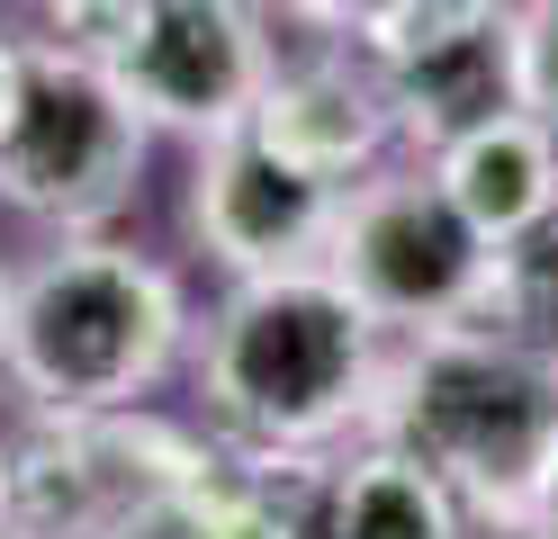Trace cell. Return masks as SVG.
<instances>
[{
    "mask_svg": "<svg viewBox=\"0 0 558 539\" xmlns=\"http://www.w3.org/2000/svg\"><path fill=\"white\" fill-rule=\"evenodd\" d=\"M361 431L424 458L460 494L469 522L522 539L558 467V351L513 333H469V323L414 333L405 351L378 359Z\"/></svg>",
    "mask_w": 558,
    "mask_h": 539,
    "instance_id": "1",
    "label": "cell"
},
{
    "mask_svg": "<svg viewBox=\"0 0 558 539\" xmlns=\"http://www.w3.org/2000/svg\"><path fill=\"white\" fill-rule=\"evenodd\" d=\"M378 323L325 261L253 270L207 333V414L243 450H325L333 431H361L378 378Z\"/></svg>",
    "mask_w": 558,
    "mask_h": 539,
    "instance_id": "2",
    "label": "cell"
},
{
    "mask_svg": "<svg viewBox=\"0 0 558 539\" xmlns=\"http://www.w3.org/2000/svg\"><path fill=\"white\" fill-rule=\"evenodd\" d=\"M171 342H181V297L154 261H135L118 243H73L19 279V297L0 306V351L19 359V378L37 387L46 414H109L135 405Z\"/></svg>",
    "mask_w": 558,
    "mask_h": 539,
    "instance_id": "3",
    "label": "cell"
},
{
    "mask_svg": "<svg viewBox=\"0 0 558 539\" xmlns=\"http://www.w3.org/2000/svg\"><path fill=\"white\" fill-rule=\"evenodd\" d=\"M145 108L126 99L109 63L73 46L19 54V99L0 118V198L27 216H63V225H99L135 198L145 171Z\"/></svg>",
    "mask_w": 558,
    "mask_h": 539,
    "instance_id": "4",
    "label": "cell"
},
{
    "mask_svg": "<svg viewBox=\"0 0 558 539\" xmlns=\"http://www.w3.org/2000/svg\"><path fill=\"white\" fill-rule=\"evenodd\" d=\"M316 261L352 287L378 323H397V333H441V323H460L477 306L496 243L460 216V198L433 180V162H414V171L342 180V207H333V234H325Z\"/></svg>",
    "mask_w": 558,
    "mask_h": 539,
    "instance_id": "5",
    "label": "cell"
},
{
    "mask_svg": "<svg viewBox=\"0 0 558 539\" xmlns=\"http://www.w3.org/2000/svg\"><path fill=\"white\" fill-rule=\"evenodd\" d=\"M109 72L154 126L226 135L253 118V99L270 82V46L253 0H135Z\"/></svg>",
    "mask_w": 558,
    "mask_h": 539,
    "instance_id": "6",
    "label": "cell"
},
{
    "mask_svg": "<svg viewBox=\"0 0 558 539\" xmlns=\"http://www.w3.org/2000/svg\"><path fill=\"white\" fill-rule=\"evenodd\" d=\"M333 207H342V180L289 162V154H279V144H262L253 126L207 135L198 180H190L198 252H207V261H226L234 279L316 261L325 234H333Z\"/></svg>",
    "mask_w": 558,
    "mask_h": 539,
    "instance_id": "7",
    "label": "cell"
},
{
    "mask_svg": "<svg viewBox=\"0 0 558 539\" xmlns=\"http://www.w3.org/2000/svg\"><path fill=\"white\" fill-rule=\"evenodd\" d=\"M378 99H388V126L397 144L414 154H441V144H460L477 126H496L505 108H522V54H513V10L477 19L460 36H441V46L405 54L378 72Z\"/></svg>",
    "mask_w": 558,
    "mask_h": 539,
    "instance_id": "8",
    "label": "cell"
},
{
    "mask_svg": "<svg viewBox=\"0 0 558 539\" xmlns=\"http://www.w3.org/2000/svg\"><path fill=\"white\" fill-rule=\"evenodd\" d=\"M243 126H253L262 144H279L289 162L325 171V180H352V171H369V162L397 144L388 99H378V72H352V63L270 72Z\"/></svg>",
    "mask_w": 558,
    "mask_h": 539,
    "instance_id": "9",
    "label": "cell"
},
{
    "mask_svg": "<svg viewBox=\"0 0 558 539\" xmlns=\"http://www.w3.org/2000/svg\"><path fill=\"white\" fill-rule=\"evenodd\" d=\"M424 162H433V180L460 198V216L486 243L541 225V216L558 207V126L532 118V108H505L496 126L441 144V154H424Z\"/></svg>",
    "mask_w": 558,
    "mask_h": 539,
    "instance_id": "10",
    "label": "cell"
},
{
    "mask_svg": "<svg viewBox=\"0 0 558 539\" xmlns=\"http://www.w3.org/2000/svg\"><path fill=\"white\" fill-rule=\"evenodd\" d=\"M469 513L424 458H405L388 441H369L361 458L333 467L325 494V539H460Z\"/></svg>",
    "mask_w": 558,
    "mask_h": 539,
    "instance_id": "11",
    "label": "cell"
},
{
    "mask_svg": "<svg viewBox=\"0 0 558 539\" xmlns=\"http://www.w3.org/2000/svg\"><path fill=\"white\" fill-rule=\"evenodd\" d=\"M496 10L505 0H369V10L352 19V54L369 72H388V63L424 54V46H441V36H460L477 19H496Z\"/></svg>",
    "mask_w": 558,
    "mask_h": 539,
    "instance_id": "12",
    "label": "cell"
},
{
    "mask_svg": "<svg viewBox=\"0 0 558 539\" xmlns=\"http://www.w3.org/2000/svg\"><path fill=\"white\" fill-rule=\"evenodd\" d=\"M207 467H217V458H207ZM99 539H234V522H226V503L207 494V477H198L181 494H154V503H135V513H118Z\"/></svg>",
    "mask_w": 558,
    "mask_h": 539,
    "instance_id": "13",
    "label": "cell"
},
{
    "mask_svg": "<svg viewBox=\"0 0 558 539\" xmlns=\"http://www.w3.org/2000/svg\"><path fill=\"white\" fill-rule=\"evenodd\" d=\"M513 54H522V108L558 126V0H522L513 10Z\"/></svg>",
    "mask_w": 558,
    "mask_h": 539,
    "instance_id": "14",
    "label": "cell"
},
{
    "mask_svg": "<svg viewBox=\"0 0 558 539\" xmlns=\"http://www.w3.org/2000/svg\"><path fill=\"white\" fill-rule=\"evenodd\" d=\"M289 10H298V19H316V27H352L369 0H289Z\"/></svg>",
    "mask_w": 558,
    "mask_h": 539,
    "instance_id": "15",
    "label": "cell"
},
{
    "mask_svg": "<svg viewBox=\"0 0 558 539\" xmlns=\"http://www.w3.org/2000/svg\"><path fill=\"white\" fill-rule=\"evenodd\" d=\"M522 539H558V467H549V486H541V503H532V530Z\"/></svg>",
    "mask_w": 558,
    "mask_h": 539,
    "instance_id": "16",
    "label": "cell"
},
{
    "mask_svg": "<svg viewBox=\"0 0 558 539\" xmlns=\"http://www.w3.org/2000/svg\"><path fill=\"white\" fill-rule=\"evenodd\" d=\"M10 99H19V54L0 46V118H10Z\"/></svg>",
    "mask_w": 558,
    "mask_h": 539,
    "instance_id": "17",
    "label": "cell"
},
{
    "mask_svg": "<svg viewBox=\"0 0 558 539\" xmlns=\"http://www.w3.org/2000/svg\"><path fill=\"white\" fill-rule=\"evenodd\" d=\"M0 522H10V450H0Z\"/></svg>",
    "mask_w": 558,
    "mask_h": 539,
    "instance_id": "18",
    "label": "cell"
}]
</instances>
